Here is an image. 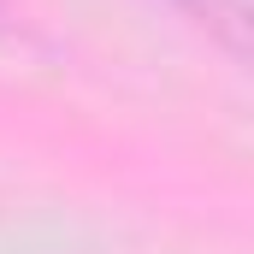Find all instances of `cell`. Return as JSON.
Wrapping results in <instances>:
<instances>
[{
  "mask_svg": "<svg viewBox=\"0 0 254 254\" xmlns=\"http://www.w3.org/2000/svg\"><path fill=\"white\" fill-rule=\"evenodd\" d=\"M184 12H195L207 30H219L231 48H243V36H249V0H178Z\"/></svg>",
  "mask_w": 254,
  "mask_h": 254,
  "instance_id": "6da1fadb",
  "label": "cell"
}]
</instances>
